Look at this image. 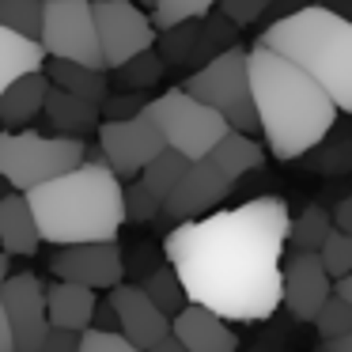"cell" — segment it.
I'll return each instance as SVG.
<instances>
[{
  "label": "cell",
  "mask_w": 352,
  "mask_h": 352,
  "mask_svg": "<svg viewBox=\"0 0 352 352\" xmlns=\"http://www.w3.org/2000/svg\"><path fill=\"white\" fill-rule=\"evenodd\" d=\"M314 329H318V341L352 333V303L341 299L337 292H329L326 303H322V311L314 314Z\"/></svg>",
  "instance_id": "cell-33"
},
{
  "label": "cell",
  "mask_w": 352,
  "mask_h": 352,
  "mask_svg": "<svg viewBox=\"0 0 352 352\" xmlns=\"http://www.w3.org/2000/svg\"><path fill=\"white\" fill-rule=\"evenodd\" d=\"M318 258H322V265H326V273L333 276V280L337 276H349L352 273V235H344L341 228H329Z\"/></svg>",
  "instance_id": "cell-35"
},
{
  "label": "cell",
  "mask_w": 352,
  "mask_h": 352,
  "mask_svg": "<svg viewBox=\"0 0 352 352\" xmlns=\"http://www.w3.org/2000/svg\"><path fill=\"white\" fill-rule=\"evenodd\" d=\"M216 4H220V0H155L152 4V23H155V31H163V27H170V23H182V19L208 16Z\"/></svg>",
  "instance_id": "cell-34"
},
{
  "label": "cell",
  "mask_w": 352,
  "mask_h": 352,
  "mask_svg": "<svg viewBox=\"0 0 352 352\" xmlns=\"http://www.w3.org/2000/svg\"><path fill=\"white\" fill-rule=\"evenodd\" d=\"M329 228H333V216H329L322 205H307L303 212L288 223V239H292L296 250H322Z\"/></svg>",
  "instance_id": "cell-29"
},
{
  "label": "cell",
  "mask_w": 352,
  "mask_h": 352,
  "mask_svg": "<svg viewBox=\"0 0 352 352\" xmlns=\"http://www.w3.org/2000/svg\"><path fill=\"white\" fill-rule=\"evenodd\" d=\"M333 292H337L341 299H349V303H352V273H349V276H337V280H333Z\"/></svg>",
  "instance_id": "cell-45"
},
{
  "label": "cell",
  "mask_w": 352,
  "mask_h": 352,
  "mask_svg": "<svg viewBox=\"0 0 352 352\" xmlns=\"http://www.w3.org/2000/svg\"><path fill=\"white\" fill-rule=\"evenodd\" d=\"M144 114L160 125L163 140L170 148L186 155V160H201V155L212 152V144L231 129L223 122L220 110H212L208 102H201L197 95H190L186 87H170L160 99L144 102Z\"/></svg>",
  "instance_id": "cell-7"
},
{
  "label": "cell",
  "mask_w": 352,
  "mask_h": 352,
  "mask_svg": "<svg viewBox=\"0 0 352 352\" xmlns=\"http://www.w3.org/2000/svg\"><path fill=\"white\" fill-rule=\"evenodd\" d=\"M208 160H212V163H220V167H223V175H228L231 182H239L243 175H250V170H258L261 163H265V152H261V144L250 137V133L228 129V133H223V137L212 144Z\"/></svg>",
  "instance_id": "cell-23"
},
{
  "label": "cell",
  "mask_w": 352,
  "mask_h": 352,
  "mask_svg": "<svg viewBox=\"0 0 352 352\" xmlns=\"http://www.w3.org/2000/svg\"><path fill=\"white\" fill-rule=\"evenodd\" d=\"M322 352H352V333H344V337H329V341H322Z\"/></svg>",
  "instance_id": "cell-44"
},
{
  "label": "cell",
  "mask_w": 352,
  "mask_h": 352,
  "mask_svg": "<svg viewBox=\"0 0 352 352\" xmlns=\"http://www.w3.org/2000/svg\"><path fill=\"white\" fill-rule=\"evenodd\" d=\"M140 4H144V8H152V4H155V0H140Z\"/></svg>",
  "instance_id": "cell-47"
},
{
  "label": "cell",
  "mask_w": 352,
  "mask_h": 352,
  "mask_svg": "<svg viewBox=\"0 0 352 352\" xmlns=\"http://www.w3.org/2000/svg\"><path fill=\"white\" fill-rule=\"evenodd\" d=\"M46 95H50V76L42 69L12 80L0 91V129H23L27 122H34L46 107Z\"/></svg>",
  "instance_id": "cell-17"
},
{
  "label": "cell",
  "mask_w": 352,
  "mask_h": 352,
  "mask_svg": "<svg viewBox=\"0 0 352 352\" xmlns=\"http://www.w3.org/2000/svg\"><path fill=\"white\" fill-rule=\"evenodd\" d=\"M216 8H220L235 27H246V23H254V19L265 16V12L273 8V0H220Z\"/></svg>",
  "instance_id": "cell-37"
},
{
  "label": "cell",
  "mask_w": 352,
  "mask_h": 352,
  "mask_svg": "<svg viewBox=\"0 0 352 352\" xmlns=\"http://www.w3.org/2000/svg\"><path fill=\"white\" fill-rule=\"evenodd\" d=\"M95 12V31H99L102 61L107 69L129 61L133 54L155 46V23L144 8H137L133 0H91Z\"/></svg>",
  "instance_id": "cell-10"
},
{
  "label": "cell",
  "mask_w": 352,
  "mask_h": 352,
  "mask_svg": "<svg viewBox=\"0 0 352 352\" xmlns=\"http://www.w3.org/2000/svg\"><path fill=\"white\" fill-rule=\"evenodd\" d=\"M329 292H333V276L326 273L318 250H296L280 265V303H288L296 322H314Z\"/></svg>",
  "instance_id": "cell-14"
},
{
  "label": "cell",
  "mask_w": 352,
  "mask_h": 352,
  "mask_svg": "<svg viewBox=\"0 0 352 352\" xmlns=\"http://www.w3.org/2000/svg\"><path fill=\"white\" fill-rule=\"evenodd\" d=\"M87 155L91 160H84L80 167L23 190L42 243H102V239H118L122 231V178L107 167L102 152Z\"/></svg>",
  "instance_id": "cell-3"
},
{
  "label": "cell",
  "mask_w": 352,
  "mask_h": 352,
  "mask_svg": "<svg viewBox=\"0 0 352 352\" xmlns=\"http://www.w3.org/2000/svg\"><path fill=\"white\" fill-rule=\"evenodd\" d=\"M80 352H144L122 333V329H99V326H87L80 333Z\"/></svg>",
  "instance_id": "cell-36"
},
{
  "label": "cell",
  "mask_w": 352,
  "mask_h": 352,
  "mask_svg": "<svg viewBox=\"0 0 352 352\" xmlns=\"http://www.w3.org/2000/svg\"><path fill=\"white\" fill-rule=\"evenodd\" d=\"M42 72L50 76L54 87H65L72 95H84L91 102H102L110 95V72L107 69H91V65L69 61V57H46Z\"/></svg>",
  "instance_id": "cell-21"
},
{
  "label": "cell",
  "mask_w": 352,
  "mask_h": 352,
  "mask_svg": "<svg viewBox=\"0 0 352 352\" xmlns=\"http://www.w3.org/2000/svg\"><path fill=\"white\" fill-rule=\"evenodd\" d=\"M42 114H46L50 125H54L57 133H65V137L91 133V129H99V122H102L99 102L84 99V95H72V91H65V87H54V84H50V95H46Z\"/></svg>",
  "instance_id": "cell-19"
},
{
  "label": "cell",
  "mask_w": 352,
  "mask_h": 352,
  "mask_svg": "<svg viewBox=\"0 0 352 352\" xmlns=\"http://www.w3.org/2000/svg\"><path fill=\"white\" fill-rule=\"evenodd\" d=\"M95 288L76 280H54L46 288V314H50V326L57 329H76L84 333L91 326V314H95Z\"/></svg>",
  "instance_id": "cell-18"
},
{
  "label": "cell",
  "mask_w": 352,
  "mask_h": 352,
  "mask_svg": "<svg viewBox=\"0 0 352 352\" xmlns=\"http://www.w3.org/2000/svg\"><path fill=\"white\" fill-rule=\"evenodd\" d=\"M42 4L46 0H0V23L27 34V38H38L42 34Z\"/></svg>",
  "instance_id": "cell-32"
},
{
  "label": "cell",
  "mask_w": 352,
  "mask_h": 352,
  "mask_svg": "<svg viewBox=\"0 0 352 352\" xmlns=\"http://www.w3.org/2000/svg\"><path fill=\"white\" fill-rule=\"evenodd\" d=\"M258 42L299 65L326 87L337 110L352 114V19L326 4H303L269 23Z\"/></svg>",
  "instance_id": "cell-4"
},
{
  "label": "cell",
  "mask_w": 352,
  "mask_h": 352,
  "mask_svg": "<svg viewBox=\"0 0 352 352\" xmlns=\"http://www.w3.org/2000/svg\"><path fill=\"white\" fill-rule=\"evenodd\" d=\"M4 276H8V250L0 246V284H4Z\"/></svg>",
  "instance_id": "cell-46"
},
{
  "label": "cell",
  "mask_w": 352,
  "mask_h": 352,
  "mask_svg": "<svg viewBox=\"0 0 352 352\" xmlns=\"http://www.w3.org/2000/svg\"><path fill=\"white\" fill-rule=\"evenodd\" d=\"M140 288H144L148 299H152L163 314H170V318H175L186 303H190V296H186V288H182V280H178V273H175V265H170V261H167V265L148 269L144 280H140Z\"/></svg>",
  "instance_id": "cell-25"
},
{
  "label": "cell",
  "mask_w": 352,
  "mask_h": 352,
  "mask_svg": "<svg viewBox=\"0 0 352 352\" xmlns=\"http://www.w3.org/2000/svg\"><path fill=\"white\" fill-rule=\"evenodd\" d=\"M186 91L220 110L223 122L239 133H258V110H254V91H250V50L231 46L205 61L190 80Z\"/></svg>",
  "instance_id": "cell-6"
},
{
  "label": "cell",
  "mask_w": 352,
  "mask_h": 352,
  "mask_svg": "<svg viewBox=\"0 0 352 352\" xmlns=\"http://www.w3.org/2000/svg\"><path fill=\"white\" fill-rule=\"evenodd\" d=\"M197 34H201V19H182L170 23L155 34V54L163 57V65H190L193 50H197Z\"/></svg>",
  "instance_id": "cell-27"
},
{
  "label": "cell",
  "mask_w": 352,
  "mask_h": 352,
  "mask_svg": "<svg viewBox=\"0 0 352 352\" xmlns=\"http://www.w3.org/2000/svg\"><path fill=\"white\" fill-rule=\"evenodd\" d=\"M235 46V23H231L223 12H208V16H201V34H197V50H193V57H190V65H205V61H212L216 54H223V50H231Z\"/></svg>",
  "instance_id": "cell-28"
},
{
  "label": "cell",
  "mask_w": 352,
  "mask_h": 352,
  "mask_svg": "<svg viewBox=\"0 0 352 352\" xmlns=\"http://www.w3.org/2000/svg\"><path fill=\"white\" fill-rule=\"evenodd\" d=\"M231 178L223 175L220 163H212L208 155H201V160H190V167H186V175L178 178V186L163 197V216L167 220H197V216L212 212L216 205H220L223 197L231 193Z\"/></svg>",
  "instance_id": "cell-13"
},
{
  "label": "cell",
  "mask_w": 352,
  "mask_h": 352,
  "mask_svg": "<svg viewBox=\"0 0 352 352\" xmlns=\"http://www.w3.org/2000/svg\"><path fill=\"white\" fill-rule=\"evenodd\" d=\"M163 148H167V140L144 110L133 118H102L99 122V152L122 182L137 178L144 163L155 160Z\"/></svg>",
  "instance_id": "cell-9"
},
{
  "label": "cell",
  "mask_w": 352,
  "mask_h": 352,
  "mask_svg": "<svg viewBox=\"0 0 352 352\" xmlns=\"http://www.w3.org/2000/svg\"><path fill=\"white\" fill-rule=\"evenodd\" d=\"M163 69H167V65H163V57L155 54V46H152V50L133 54L129 61L114 65V69H107V72H110V84H118V91H144V87H152L163 80Z\"/></svg>",
  "instance_id": "cell-24"
},
{
  "label": "cell",
  "mask_w": 352,
  "mask_h": 352,
  "mask_svg": "<svg viewBox=\"0 0 352 352\" xmlns=\"http://www.w3.org/2000/svg\"><path fill=\"white\" fill-rule=\"evenodd\" d=\"M0 352H12V326H8V311L0 303Z\"/></svg>",
  "instance_id": "cell-43"
},
{
  "label": "cell",
  "mask_w": 352,
  "mask_h": 352,
  "mask_svg": "<svg viewBox=\"0 0 352 352\" xmlns=\"http://www.w3.org/2000/svg\"><path fill=\"white\" fill-rule=\"evenodd\" d=\"M87 160V144L80 137H42V133H0V178L12 190H31Z\"/></svg>",
  "instance_id": "cell-5"
},
{
  "label": "cell",
  "mask_w": 352,
  "mask_h": 352,
  "mask_svg": "<svg viewBox=\"0 0 352 352\" xmlns=\"http://www.w3.org/2000/svg\"><path fill=\"white\" fill-rule=\"evenodd\" d=\"M38 42L46 57H69V61L91 65V69H107L91 0H46Z\"/></svg>",
  "instance_id": "cell-8"
},
{
  "label": "cell",
  "mask_w": 352,
  "mask_h": 352,
  "mask_svg": "<svg viewBox=\"0 0 352 352\" xmlns=\"http://www.w3.org/2000/svg\"><path fill=\"white\" fill-rule=\"evenodd\" d=\"M110 303H114L118 311V329H122L125 337H129L137 349H152L160 337L170 333V314H163L160 307L148 299V292L140 288V284H114L110 288Z\"/></svg>",
  "instance_id": "cell-15"
},
{
  "label": "cell",
  "mask_w": 352,
  "mask_h": 352,
  "mask_svg": "<svg viewBox=\"0 0 352 352\" xmlns=\"http://www.w3.org/2000/svg\"><path fill=\"white\" fill-rule=\"evenodd\" d=\"M250 91L258 110V133L276 160L292 163L333 133L337 102L314 76L269 46L250 50Z\"/></svg>",
  "instance_id": "cell-2"
},
{
  "label": "cell",
  "mask_w": 352,
  "mask_h": 352,
  "mask_svg": "<svg viewBox=\"0 0 352 352\" xmlns=\"http://www.w3.org/2000/svg\"><path fill=\"white\" fill-rule=\"evenodd\" d=\"M38 352H80V333H76V329L50 326V333H46V341H42Z\"/></svg>",
  "instance_id": "cell-39"
},
{
  "label": "cell",
  "mask_w": 352,
  "mask_h": 352,
  "mask_svg": "<svg viewBox=\"0 0 352 352\" xmlns=\"http://www.w3.org/2000/svg\"><path fill=\"white\" fill-rule=\"evenodd\" d=\"M170 333L186 344V352H239V337L228 318L208 311L205 303H186L170 318Z\"/></svg>",
  "instance_id": "cell-16"
},
{
  "label": "cell",
  "mask_w": 352,
  "mask_h": 352,
  "mask_svg": "<svg viewBox=\"0 0 352 352\" xmlns=\"http://www.w3.org/2000/svg\"><path fill=\"white\" fill-rule=\"evenodd\" d=\"M91 326H99V329H118V311H114V303H95V314H91Z\"/></svg>",
  "instance_id": "cell-40"
},
{
  "label": "cell",
  "mask_w": 352,
  "mask_h": 352,
  "mask_svg": "<svg viewBox=\"0 0 352 352\" xmlns=\"http://www.w3.org/2000/svg\"><path fill=\"white\" fill-rule=\"evenodd\" d=\"M0 303L8 311L12 326V352H38L50 333V314H46V284L34 273L4 276L0 284Z\"/></svg>",
  "instance_id": "cell-11"
},
{
  "label": "cell",
  "mask_w": 352,
  "mask_h": 352,
  "mask_svg": "<svg viewBox=\"0 0 352 352\" xmlns=\"http://www.w3.org/2000/svg\"><path fill=\"white\" fill-rule=\"evenodd\" d=\"M148 352H186V344L178 341L175 333H167V337H160V341H155V344H152V349H148Z\"/></svg>",
  "instance_id": "cell-42"
},
{
  "label": "cell",
  "mask_w": 352,
  "mask_h": 352,
  "mask_svg": "<svg viewBox=\"0 0 352 352\" xmlns=\"http://www.w3.org/2000/svg\"><path fill=\"white\" fill-rule=\"evenodd\" d=\"M144 95L140 91H118V95H107V99L99 102V114L102 118H133L144 110Z\"/></svg>",
  "instance_id": "cell-38"
},
{
  "label": "cell",
  "mask_w": 352,
  "mask_h": 352,
  "mask_svg": "<svg viewBox=\"0 0 352 352\" xmlns=\"http://www.w3.org/2000/svg\"><path fill=\"white\" fill-rule=\"evenodd\" d=\"M42 243L38 223H34V212L27 205V193H8L0 197V246L8 254H34Z\"/></svg>",
  "instance_id": "cell-20"
},
{
  "label": "cell",
  "mask_w": 352,
  "mask_h": 352,
  "mask_svg": "<svg viewBox=\"0 0 352 352\" xmlns=\"http://www.w3.org/2000/svg\"><path fill=\"white\" fill-rule=\"evenodd\" d=\"M42 65H46V50H42L38 38H27V34L0 23V91L12 80L27 76V72H38Z\"/></svg>",
  "instance_id": "cell-22"
},
{
  "label": "cell",
  "mask_w": 352,
  "mask_h": 352,
  "mask_svg": "<svg viewBox=\"0 0 352 352\" xmlns=\"http://www.w3.org/2000/svg\"><path fill=\"white\" fill-rule=\"evenodd\" d=\"M122 208H125V223H152L163 216V201L140 178H129V186H122Z\"/></svg>",
  "instance_id": "cell-31"
},
{
  "label": "cell",
  "mask_w": 352,
  "mask_h": 352,
  "mask_svg": "<svg viewBox=\"0 0 352 352\" xmlns=\"http://www.w3.org/2000/svg\"><path fill=\"white\" fill-rule=\"evenodd\" d=\"M299 160H303V167L322 170V175H344V170H352V137L349 140H329V133H326V137H322L311 152L299 155Z\"/></svg>",
  "instance_id": "cell-30"
},
{
  "label": "cell",
  "mask_w": 352,
  "mask_h": 352,
  "mask_svg": "<svg viewBox=\"0 0 352 352\" xmlns=\"http://www.w3.org/2000/svg\"><path fill=\"white\" fill-rule=\"evenodd\" d=\"M186 167H190V160H186V155L178 152V148H170V144H167L160 155H155V160H148V163H144V170H140L137 178L155 193V197L163 201V197H167V193L178 186V178L186 175Z\"/></svg>",
  "instance_id": "cell-26"
},
{
  "label": "cell",
  "mask_w": 352,
  "mask_h": 352,
  "mask_svg": "<svg viewBox=\"0 0 352 352\" xmlns=\"http://www.w3.org/2000/svg\"><path fill=\"white\" fill-rule=\"evenodd\" d=\"M329 216H333V228H341L344 235H352V197L337 201V208Z\"/></svg>",
  "instance_id": "cell-41"
},
{
  "label": "cell",
  "mask_w": 352,
  "mask_h": 352,
  "mask_svg": "<svg viewBox=\"0 0 352 352\" xmlns=\"http://www.w3.org/2000/svg\"><path fill=\"white\" fill-rule=\"evenodd\" d=\"M50 273L57 280H76L95 292H110L114 284L125 280V258L118 239H102V243H65L61 250L50 258Z\"/></svg>",
  "instance_id": "cell-12"
},
{
  "label": "cell",
  "mask_w": 352,
  "mask_h": 352,
  "mask_svg": "<svg viewBox=\"0 0 352 352\" xmlns=\"http://www.w3.org/2000/svg\"><path fill=\"white\" fill-rule=\"evenodd\" d=\"M288 223L280 197H254L182 220L163 239V254L190 303H205L228 322H261L280 307Z\"/></svg>",
  "instance_id": "cell-1"
}]
</instances>
